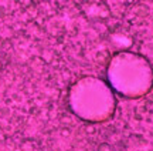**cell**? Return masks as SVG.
<instances>
[{"label":"cell","mask_w":153,"mask_h":151,"mask_svg":"<svg viewBox=\"0 0 153 151\" xmlns=\"http://www.w3.org/2000/svg\"><path fill=\"white\" fill-rule=\"evenodd\" d=\"M68 103L75 116L91 123L109 120L116 106L111 86L92 76L82 77L72 84L68 93Z\"/></svg>","instance_id":"1"},{"label":"cell","mask_w":153,"mask_h":151,"mask_svg":"<svg viewBox=\"0 0 153 151\" xmlns=\"http://www.w3.org/2000/svg\"><path fill=\"white\" fill-rule=\"evenodd\" d=\"M111 89L129 98L142 97L153 86V68L140 54L120 51L115 54L108 66Z\"/></svg>","instance_id":"2"}]
</instances>
